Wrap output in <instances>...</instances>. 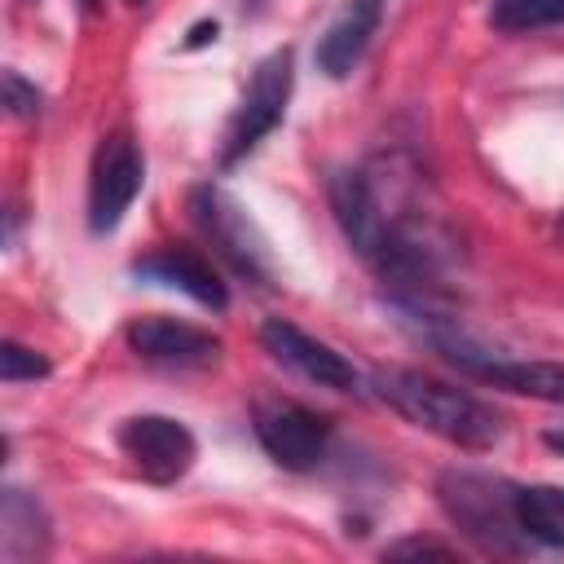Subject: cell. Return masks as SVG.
I'll return each instance as SVG.
<instances>
[{
    "mask_svg": "<svg viewBox=\"0 0 564 564\" xmlns=\"http://www.w3.org/2000/svg\"><path fill=\"white\" fill-rule=\"evenodd\" d=\"M383 555H388V560H410V555H436V560H449L454 546L432 542V538H401V542H392Z\"/></svg>",
    "mask_w": 564,
    "mask_h": 564,
    "instance_id": "ac0fdd59",
    "label": "cell"
},
{
    "mask_svg": "<svg viewBox=\"0 0 564 564\" xmlns=\"http://www.w3.org/2000/svg\"><path fill=\"white\" fill-rule=\"evenodd\" d=\"M119 449L150 485H176L198 458L194 432L181 419H167V414H132V419H123Z\"/></svg>",
    "mask_w": 564,
    "mask_h": 564,
    "instance_id": "52a82bcc",
    "label": "cell"
},
{
    "mask_svg": "<svg viewBox=\"0 0 564 564\" xmlns=\"http://www.w3.org/2000/svg\"><path fill=\"white\" fill-rule=\"evenodd\" d=\"M511 511L524 542L564 546V485H524L511 494Z\"/></svg>",
    "mask_w": 564,
    "mask_h": 564,
    "instance_id": "5bb4252c",
    "label": "cell"
},
{
    "mask_svg": "<svg viewBox=\"0 0 564 564\" xmlns=\"http://www.w3.org/2000/svg\"><path fill=\"white\" fill-rule=\"evenodd\" d=\"M48 375V357H40L35 348L4 339L0 344V379L4 383H22V379H44Z\"/></svg>",
    "mask_w": 564,
    "mask_h": 564,
    "instance_id": "2e32d148",
    "label": "cell"
},
{
    "mask_svg": "<svg viewBox=\"0 0 564 564\" xmlns=\"http://www.w3.org/2000/svg\"><path fill=\"white\" fill-rule=\"evenodd\" d=\"M260 344H264V352H269L273 361H282L286 370L304 375V379L317 383V388H335V392H352V388H357L352 361H348L344 352H335L330 344L313 339L308 330H300V326L286 322V317H269V322L260 326Z\"/></svg>",
    "mask_w": 564,
    "mask_h": 564,
    "instance_id": "ba28073f",
    "label": "cell"
},
{
    "mask_svg": "<svg viewBox=\"0 0 564 564\" xmlns=\"http://www.w3.org/2000/svg\"><path fill=\"white\" fill-rule=\"evenodd\" d=\"M84 4H88V9H93V4H97V0H84Z\"/></svg>",
    "mask_w": 564,
    "mask_h": 564,
    "instance_id": "44dd1931",
    "label": "cell"
},
{
    "mask_svg": "<svg viewBox=\"0 0 564 564\" xmlns=\"http://www.w3.org/2000/svg\"><path fill=\"white\" fill-rule=\"evenodd\" d=\"M489 22H494L502 35H524V31L564 26V0H494Z\"/></svg>",
    "mask_w": 564,
    "mask_h": 564,
    "instance_id": "9a60e30c",
    "label": "cell"
},
{
    "mask_svg": "<svg viewBox=\"0 0 564 564\" xmlns=\"http://www.w3.org/2000/svg\"><path fill=\"white\" fill-rule=\"evenodd\" d=\"M375 392L414 427L458 445V449H494L502 436V419L494 405H485L480 397L441 383L432 375L419 370H379L375 375Z\"/></svg>",
    "mask_w": 564,
    "mask_h": 564,
    "instance_id": "6da1fadb",
    "label": "cell"
},
{
    "mask_svg": "<svg viewBox=\"0 0 564 564\" xmlns=\"http://www.w3.org/2000/svg\"><path fill=\"white\" fill-rule=\"evenodd\" d=\"M511 485L480 476V471H445L441 476V507L445 516L489 551H520L524 533L511 511Z\"/></svg>",
    "mask_w": 564,
    "mask_h": 564,
    "instance_id": "3957f363",
    "label": "cell"
},
{
    "mask_svg": "<svg viewBox=\"0 0 564 564\" xmlns=\"http://www.w3.org/2000/svg\"><path fill=\"white\" fill-rule=\"evenodd\" d=\"M251 427L264 454L286 471H313L330 445V419L286 397H260L251 410Z\"/></svg>",
    "mask_w": 564,
    "mask_h": 564,
    "instance_id": "5b68a950",
    "label": "cell"
},
{
    "mask_svg": "<svg viewBox=\"0 0 564 564\" xmlns=\"http://www.w3.org/2000/svg\"><path fill=\"white\" fill-rule=\"evenodd\" d=\"M383 9L388 0H344V9L330 18V26L322 31L317 40V70L326 79H344L357 70V62L366 57L370 40L379 35V22H383Z\"/></svg>",
    "mask_w": 564,
    "mask_h": 564,
    "instance_id": "8fae6325",
    "label": "cell"
},
{
    "mask_svg": "<svg viewBox=\"0 0 564 564\" xmlns=\"http://www.w3.org/2000/svg\"><path fill=\"white\" fill-rule=\"evenodd\" d=\"M128 4H145V0H128Z\"/></svg>",
    "mask_w": 564,
    "mask_h": 564,
    "instance_id": "7402d4cb",
    "label": "cell"
},
{
    "mask_svg": "<svg viewBox=\"0 0 564 564\" xmlns=\"http://www.w3.org/2000/svg\"><path fill=\"white\" fill-rule=\"evenodd\" d=\"M449 361H458L463 370H471L476 379L494 383V388H511L524 397H542V401H564V366L560 361H502L494 352L476 357V348H467L463 339L436 335L432 339Z\"/></svg>",
    "mask_w": 564,
    "mask_h": 564,
    "instance_id": "30bf717a",
    "label": "cell"
},
{
    "mask_svg": "<svg viewBox=\"0 0 564 564\" xmlns=\"http://www.w3.org/2000/svg\"><path fill=\"white\" fill-rule=\"evenodd\" d=\"M128 348L141 361L167 366V370H207L220 361V339L176 317H137L128 326Z\"/></svg>",
    "mask_w": 564,
    "mask_h": 564,
    "instance_id": "9c48e42d",
    "label": "cell"
},
{
    "mask_svg": "<svg viewBox=\"0 0 564 564\" xmlns=\"http://www.w3.org/2000/svg\"><path fill=\"white\" fill-rule=\"evenodd\" d=\"M189 212L198 220V229L207 234V242L216 247V256L251 282H269L273 278V260H269V242L256 229V220L242 212L238 198H229L220 185H198L189 194Z\"/></svg>",
    "mask_w": 564,
    "mask_h": 564,
    "instance_id": "277c9868",
    "label": "cell"
},
{
    "mask_svg": "<svg viewBox=\"0 0 564 564\" xmlns=\"http://www.w3.org/2000/svg\"><path fill=\"white\" fill-rule=\"evenodd\" d=\"M0 93H4V110L13 119H35L40 115V88L26 84L18 70H4L0 75Z\"/></svg>",
    "mask_w": 564,
    "mask_h": 564,
    "instance_id": "e0dca14e",
    "label": "cell"
},
{
    "mask_svg": "<svg viewBox=\"0 0 564 564\" xmlns=\"http://www.w3.org/2000/svg\"><path fill=\"white\" fill-rule=\"evenodd\" d=\"M542 441H546V445H551V449H555V454H564V432H546V436H542Z\"/></svg>",
    "mask_w": 564,
    "mask_h": 564,
    "instance_id": "ffe728a7",
    "label": "cell"
},
{
    "mask_svg": "<svg viewBox=\"0 0 564 564\" xmlns=\"http://www.w3.org/2000/svg\"><path fill=\"white\" fill-rule=\"evenodd\" d=\"M291 88H295V57L291 48H273L269 57L256 62L247 88H242V101L225 128V145H220V167H234L242 163L286 115V101H291Z\"/></svg>",
    "mask_w": 564,
    "mask_h": 564,
    "instance_id": "7a4b0ae2",
    "label": "cell"
},
{
    "mask_svg": "<svg viewBox=\"0 0 564 564\" xmlns=\"http://www.w3.org/2000/svg\"><path fill=\"white\" fill-rule=\"evenodd\" d=\"M145 185V159L128 132H106L88 172V229L110 234Z\"/></svg>",
    "mask_w": 564,
    "mask_h": 564,
    "instance_id": "8992f818",
    "label": "cell"
},
{
    "mask_svg": "<svg viewBox=\"0 0 564 564\" xmlns=\"http://www.w3.org/2000/svg\"><path fill=\"white\" fill-rule=\"evenodd\" d=\"M0 551L9 564L40 560L48 551V520L44 507L26 489H4V511H0Z\"/></svg>",
    "mask_w": 564,
    "mask_h": 564,
    "instance_id": "4fadbf2b",
    "label": "cell"
},
{
    "mask_svg": "<svg viewBox=\"0 0 564 564\" xmlns=\"http://www.w3.org/2000/svg\"><path fill=\"white\" fill-rule=\"evenodd\" d=\"M132 273L145 282H159V286H172V291H181L194 304L216 308V313L229 304V291H225L220 273L212 269V260H203L198 251H185V247H159V251L141 256L132 264Z\"/></svg>",
    "mask_w": 564,
    "mask_h": 564,
    "instance_id": "7c38bea8",
    "label": "cell"
},
{
    "mask_svg": "<svg viewBox=\"0 0 564 564\" xmlns=\"http://www.w3.org/2000/svg\"><path fill=\"white\" fill-rule=\"evenodd\" d=\"M207 40H216V22H203V26H194V35H189V44H207Z\"/></svg>",
    "mask_w": 564,
    "mask_h": 564,
    "instance_id": "d6986e66",
    "label": "cell"
}]
</instances>
